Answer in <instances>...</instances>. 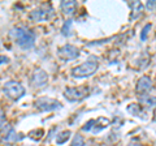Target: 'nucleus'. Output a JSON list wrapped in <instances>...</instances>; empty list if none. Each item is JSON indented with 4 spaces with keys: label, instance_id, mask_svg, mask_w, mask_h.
<instances>
[{
    "label": "nucleus",
    "instance_id": "obj_1",
    "mask_svg": "<svg viewBox=\"0 0 156 146\" xmlns=\"http://www.w3.org/2000/svg\"><path fill=\"white\" fill-rule=\"evenodd\" d=\"M11 35L14 38L17 45L23 48V50H29L34 46L35 43V34H34L30 29L26 27H13L11 30Z\"/></svg>",
    "mask_w": 156,
    "mask_h": 146
},
{
    "label": "nucleus",
    "instance_id": "obj_2",
    "mask_svg": "<svg viewBox=\"0 0 156 146\" xmlns=\"http://www.w3.org/2000/svg\"><path fill=\"white\" fill-rule=\"evenodd\" d=\"M96 69H98V61L89 60L82 63L81 65L73 68L72 76L76 77V78H85V77H90L91 75H94Z\"/></svg>",
    "mask_w": 156,
    "mask_h": 146
},
{
    "label": "nucleus",
    "instance_id": "obj_3",
    "mask_svg": "<svg viewBox=\"0 0 156 146\" xmlns=\"http://www.w3.org/2000/svg\"><path fill=\"white\" fill-rule=\"evenodd\" d=\"M3 90H4V93H5L9 97V98L13 99V100L21 99L22 97L25 95V93H26L25 87H23L17 81H8V82H5V85H4Z\"/></svg>",
    "mask_w": 156,
    "mask_h": 146
},
{
    "label": "nucleus",
    "instance_id": "obj_4",
    "mask_svg": "<svg viewBox=\"0 0 156 146\" xmlns=\"http://www.w3.org/2000/svg\"><path fill=\"white\" fill-rule=\"evenodd\" d=\"M90 94V89L87 86H80V87H68L64 90V97L69 102H78L85 99Z\"/></svg>",
    "mask_w": 156,
    "mask_h": 146
},
{
    "label": "nucleus",
    "instance_id": "obj_5",
    "mask_svg": "<svg viewBox=\"0 0 156 146\" xmlns=\"http://www.w3.org/2000/svg\"><path fill=\"white\" fill-rule=\"evenodd\" d=\"M108 125H109V119L101 116V118H99V119H91L90 121H87V123L82 126V129H83L85 132L99 133L103 129H105Z\"/></svg>",
    "mask_w": 156,
    "mask_h": 146
},
{
    "label": "nucleus",
    "instance_id": "obj_6",
    "mask_svg": "<svg viewBox=\"0 0 156 146\" xmlns=\"http://www.w3.org/2000/svg\"><path fill=\"white\" fill-rule=\"evenodd\" d=\"M35 107L42 112H46V111L48 112V111H55L61 108V103L52 98H39L35 100Z\"/></svg>",
    "mask_w": 156,
    "mask_h": 146
},
{
    "label": "nucleus",
    "instance_id": "obj_7",
    "mask_svg": "<svg viewBox=\"0 0 156 146\" xmlns=\"http://www.w3.org/2000/svg\"><path fill=\"white\" fill-rule=\"evenodd\" d=\"M57 55L62 60L70 61V60H74L76 57H78L80 51H78V48L73 45H64L60 48H57Z\"/></svg>",
    "mask_w": 156,
    "mask_h": 146
},
{
    "label": "nucleus",
    "instance_id": "obj_8",
    "mask_svg": "<svg viewBox=\"0 0 156 146\" xmlns=\"http://www.w3.org/2000/svg\"><path fill=\"white\" fill-rule=\"evenodd\" d=\"M47 81H48V76L43 69H37L31 77V85L35 87V89L44 87L47 85Z\"/></svg>",
    "mask_w": 156,
    "mask_h": 146
},
{
    "label": "nucleus",
    "instance_id": "obj_9",
    "mask_svg": "<svg viewBox=\"0 0 156 146\" xmlns=\"http://www.w3.org/2000/svg\"><path fill=\"white\" fill-rule=\"evenodd\" d=\"M151 87H152V81H151V78L147 76H143L138 80V82H136L135 90L139 95H146L151 90Z\"/></svg>",
    "mask_w": 156,
    "mask_h": 146
},
{
    "label": "nucleus",
    "instance_id": "obj_10",
    "mask_svg": "<svg viewBox=\"0 0 156 146\" xmlns=\"http://www.w3.org/2000/svg\"><path fill=\"white\" fill-rule=\"evenodd\" d=\"M52 12L51 11H47V9H43V8H38V9H34L33 12H30V18L34 21H46L51 17Z\"/></svg>",
    "mask_w": 156,
    "mask_h": 146
},
{
    "label": "nucleus",
    "instance_id": "obj_11",
    "mask_svg": "<svg viewBox=\"0 0 156 146\" xmlns=\"http://www.w3.org/2000/svg\"><path fill=\"white\" fill-rule=\"evenodd\" d=\"M60 7L65 16H73L77 11V2H74V0H69V2L64 0V2H61Z\"/></svg>",
    "mask_w": 156,
    "mask_h": 146
},
{
    "label": "nucleus",
    "instance_id": "obj_12",
    "mask_svg": "<svg viewBox=\"0 0 156 146\" xmlns=\"http://www.w3.org/2000/svg\"><path fill=\"white\" fill-rule=\"evenodd\" d=\"M126 110H128V112H130L133 116H136V118H143V119H146V116H147L146 111L143 110V107L139 106V104H135V103L129 104Z\"/></svg>",
    "mask_w": 156,
    "mask_h": 146
},
{
    "label": "nucleus",
    "instance_id": "obj_13",
    "mask_svg": "<svg viewBox=\"0 0 156 146\" xmlns=\"http://www.w3.org/2000/svg\"><path fill=\"white\" fill-rule=\"evenodd\" d=\"M130 8H131V20H135L138 16H140L143 12V4L140 2H131L130 3Z\"/></svg>",
    "mask_w": 156,
    "mask_h": 146
},
{
    "label": "nucleus",
    "instance_id": "obj_14",
    "mask_svg": "<svg viewBox=\"0 0 156 146\" xmlns=\"http://www.w3.org/2000/svg\"><path fill=\"white\" fill-rule=\"evenodd\" d=\"M139 102L144 107H155L156 106V97L152 95H139Z\"/></svg>",
    "mask_w": 156,
    "mask_h": 146
},
{
    "label": "nucleus",
    "instance_id": "obj_15",
    "mask_svg": "<svg viewBox=\"0 0 156 146\" xmlns=\"http://www.w3.org/2000/svg\"><path fill=\"white\" fill-rule=\"evenodd\" d=\"M17 136H20V134H17L16 132H14V129L12 128V126L8 125L7 132H5V134H4L3 138L5 140V141H8V142H13V141H17V140L21 138V137H17Z\"/></svg>",
    "mask_w": 156,
    "mask_h": 146
},
{
    "label": "nucleus",
    "instance_id": "obj_16",
    "mask_svg": "<svg viewBox=\"0 0 156 146\" xmlns=\"http://www.w3.org/2000/svg\"><path fill=\"white\" fill-rule=\"evenodd\" d=\"M70 130H62V132H60L57 136H56V142L57 145H62V144H65L68 138L70 137Z\"/></svg>",
    "mask_w": 156,
    "mask_h": 146
},
{
    "label": "nucleus",
    "instance_id": "obj_17",
    "mask_svg": "<svg viewBox=\"0 0 156 146\" xmlns=\"http://www.w3.org/2000/svg\"><path fill=\"white\" fill-rule=\"evenodd\" d=\"M43 134H44V130L43 129H33V130H30V132L27 133V136L33 141H39L43 137Z\"/></svg>",
    "mask_w": 156,
    "mask_h": 146
},
{
    "label": "nucleus",
    "instance_id": "obj_18",
    "mask_svg": "<svg viewBox=\"0 0 156 146\" xmlns=\"http://www.w3.org/2000/svg\"><path fill=\"white\" fill-rule=\"evenodd\" d=\"M85 145V141H83V137L81 134H76L74 138H73L70 146H83Z\"/></svg>",
    "mask_w": 156,
    "mask_h": 146
},
{
    "label": "nucleus",
    "instance_id": "obj_19",
    "mask_svg": "<svg viewBox=\"0 0 156 146\" xmlns=\"http://www.w3.org/2000/svg\"><path fill=\"white\" fill-rule=\"evenodd\" d=\"M151 27H152L151 24H147V25L143 27L142 33H140V41H146V39H147V35H148V31L151 30Z\"/></svg>",
    "mask_w": 156,
    "mask_h": 146
},
{
    "label": "nucleus",
    "instance_id": "obj_20",
    "mask_svg": "<svg viewBox=\"0 0 156 146\" xmlns=\"http://www.w3.org/2000/svg\"><path fill=\"white\" fill-rule=\"evenodd\" d=\"M70 27H72V20L65 21L64 26H62V29H61V33L64 34V35H69L70 34Z\"/></svg>",
    "mask_w": 156,
    "mask_h": 146
},
{
    "label": "nucleus",
    "instance_id": "obj_21",
    "mask_svg": "<svg viewBox=\"0 0 156 146\" xmlns=\"http://www.w3.org/2000/svg\"><path fill=\"white\" fill-rule=\"evenodd\" d=\"M146 7H147V9H150V11H155L156 9V0H150V2H147Z\"/></svg>",
    "mask_w": 156,
    "mask_h": 146
},
{
    "label": "nucleus",
    "instance_id": "obj_22",
    "mask_svg": "<svg viewBox=\"0 0 156 146\" xmlns=\"http://www.w3.org/2000/svg\"><path fill=\"white\" fill-rule=\"evenodd\" d=\"M5 63H8V57L0 55V64H5Z\"/></svg>",
    "mask_w": 156,
    "mask_h": 146
},
{
    "label": "nucleus",
    "instance_id": "obj_23",
    "mask_svg": "<svg viewBox=\"0 0 156 146\" xmlns=\"http://www.w3.org/2000/svg\"><path fill=\"white\" fill-rule=\"evenodd\" d=\"M128 146H142V145H138V144H130V145H128Z\"/></svg>",
    "mask_w": 156,
    "mask_h": 146
},
{
    "label": "nucleus",
    "instance_id": "obj_24",
    "mask_svg": "<svg viewBox=\"0 0 156 146\" xmlns=\"http://www.w3.org/2000/svg\"><path fill=\"white\" fill-rule=\"evenodd\" d=\"M154 120L156 121V108H155V111H154Z\"/></svg>",
    "mask_w": 156,
    "mask_h": 146
}]
</instances>
